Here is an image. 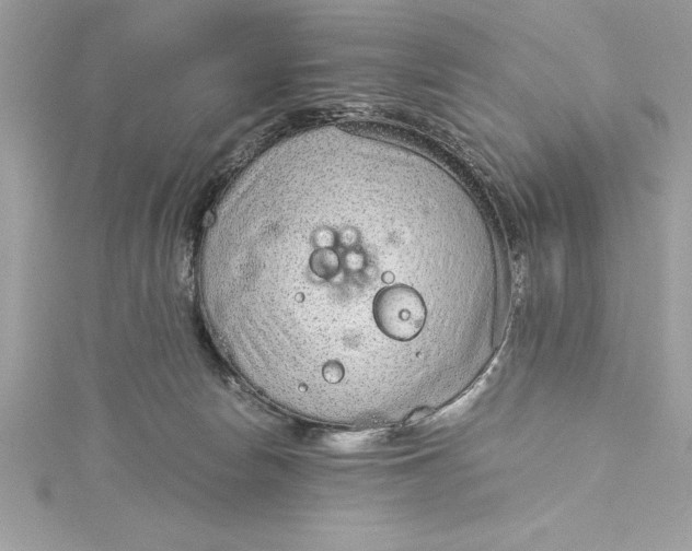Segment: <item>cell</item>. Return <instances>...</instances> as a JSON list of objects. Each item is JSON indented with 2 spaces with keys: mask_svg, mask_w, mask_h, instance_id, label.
Segmentation results:
<instances>
[{
  "mask_svg": "<svg viewBox=\"0 0 692 551\" xmlns=\"http://www.w3.org/2000/svg\"><path fill=\"white\" fill-rule=\"evenodd\" d=\"M320 206L290 171L239 186L207 241L201 294L265 399L320 420L371 418L406 399V365L436 327L434 293L366 215L334 198Z\"/></svg>",
  "mask_w": 692,
  "mask_h": 551,
  "instance_id": "1",
  "label": "cell"
}]
</instances>
